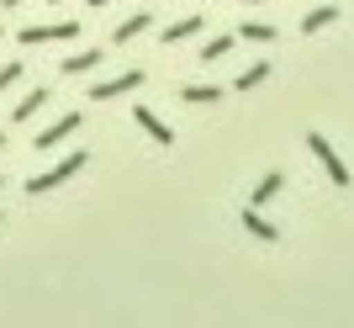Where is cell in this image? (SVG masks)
<instances>
[{
  "label": "cell",
  "mask_w": 354,
  "mask_h": 328,
  "mask_svg": "<svg viewBox=\"0 0 354 328\" xmlns=\"http://www.w3.org/2000/svg\"><path fill=\"white\" fill-rule=\"evenodd\" d=\"M148 27H153V16H148V11H133V16H122V21H117L111 43H117V48H127V43H138V37H143Z\"/></svg>",
  "instance_id": "8992f818"
},
{
  "label": "cell",
  "mask_w": 354,
  "mask_h": 328,
  "mask_svg": "<svg viewBox=\"0 0 354 328\" xmlns=\"http://www.w3.org/2000/svg\"><path fill=\"white\" fill-rule=\"evenodd\" d=\"M74 133H80V111H64L59 122H48L43 133L32 138V149H37V154H53V149L64 143V138H74Z\"/></svg>",
  "instance_id": "5b68a950"
},
{
  "label": "cell",
  "mask_w": 354,
  "mask_h": 328,
  "mask_svg": "<svg viewBox=\"0 0 354 328\" xmlns=\"http://www.w3.org/2000/svg\"><path fill=\"white\" fill-rule=\"evenodd\" d=\"M0 32H6V27H0Z\"/></svg>",
  "instance_id": "d4e9b609"
},
{
  "label": "cell",
  "mask_w": 354,
  "mask_h": 328,
  "mask_svg": "<svg viewBox=\"0 0 354 328\" xmlns=\"http://www.w3.org/2000/svg\"><path fill=\"white\" fill-rule=\"evenodd\" d=\"M238 37H249V43H275L281 32L270 27V21H243V27H238Z\"/></svg>",
  "instance_id": "2e32d148"
},
{
  "label": "cell",
  "mask_w": 354,
  "mask_h": 328,
  "mask_svg": "<svg viewBox=\"0 0 354 328\" xmlns=\"http://www.w3.org/2000/svg\"><path fill=\"white\" fill-rule=\"evenodd\" d=\"M90 6H111V0H90Z\"/></svg>",
  "instance_id": "44dd1931"
},
{
  "label": "cell",
  "mask_w": 354,
  "mask_h": 328,
  "mask_svg": "<svg viewBox=\"0 0 354 328\" xmlns=\"http://www.w3.org/2000/svg\"><path fill=\"white\" fill-rule=\"evenodd\" d=\"M101 64H106V48H80V53H69L59 69H64V75H95Z\"/></svg>",
  "instance_id": "ba28073f"
},
{
  "label": "cell",
  "mask_w": 354,
  "mask_h": 328,
  "mask_svg": "<svg viewBox=\"0 0 354 328\" xmlns=\"http://www.w3.org/2000/svg\"><path fill=\"white\" fill-rule=\"evenodd\" d=\"M0 6H6V11H16V6H21V0H0Z\"/></svg>",
  "instance_id": "d6986e66"
},
{
  "label": "cell",
  "mask_w": 354,
  "mask_h": 328,
  "mask_svg": "<svg viewBox=\"0 0 354 328\" xmlns=\"http://www.w3.org/2000/svg\"><path fill=\"white\" fill-rule=\"evenodd\" d=\"M243 228H249V233H254L259 244H275V239H281V228H270L265 217H259V207H249V212H243Z\"/></svg>",
  "instance_id": "5bb4252c"
},
{
  "label": "cell",
  "mask_w": 354,
  "mask_h": 328,
  "mask_svg": "<svg viewBox=\"0 0 354 328\" xmlns=\"http://www.w3.org/2000/svg\"><path fill=\"white\" fill-rule=\"evenodd\" d=\"M201 27H207V16H180V21H169V27L159 32V43H191V37H201Z\"/></svg>",
  "instance_id": "52a82bcc"
},
{
  "label": "cell",
  "mask_w": 354,
  "mask_h": 328,
  "mask_svg": "<svg viewBox=\"0 0 354 328\" xmlns=\"http://www.w3.org/2000/svg\"><path fill=\"white\" fill-rule=\"evenodd\" d=\"M133 117H138V127H143V133L153 138V143H159V149H175V133H169V127H164V122L153 117V111H148V106H133Z\"/></svg>",
  "instance_id": "9c48e42d"
},
{
  "label": "cell",
  "mask_w": 354,
  "mask_h": 328,
  "mask_svg": "<svg viewBox=\"0 0 354 328\" xmlns=\"http://www.w3.org/2000/svg\"><path fill=\"white\" fill-rule=\"evenodd\" d=\"M90 164V154L85 149H74V154H64L59 164H48L43 175H32L27 180V196H48V191H59V185H69L74 175H80V170H85Z\"/></svg>",
  "instance_id": "6da1fadb"
},
{
  "label": "cell",
  "mask_w": 354,
  "mask_h": 328,
  "mask_svg": "<svg viewBox=\"0 0 354 328\" xmlns=\"http://www.w3.org/2000/svg\"><path fill=\"white\" fill-rule=\"evenodd\" d=\"M180 101H191V106H222V85H180Z\"/></svg>",
  "instance_id": "30bf717a"
},
{
  "label": "cell",
  "mask_w": 354,
  "mask_h": 328,
  "mask_svg": "<svg viewBox=\"0 0 354 328\" xmlns=\"http://www.w3.org/2000/svg\"><path fill=\"white\" fill-rule=\"evenodd\" d=\"M243 6H265V0H243Z\"/></svg>",
  "instance_id": "ffe728a7"
},
{
  "label": "cell",
  "mask_w": 354,
  "mask_h": 328,
  "mask_svg": "<svg viewBox=\"0 0 354 328\" xmlns=\"http://www.w3.org/2000/svg\"><path fill=\"white\" fill-rule=\"evenodd\" d=\"M48 6H59V0H48Z\"/></svg>",
  "instance_id": "cb8c5ba5"
},
{
  "label": "cell",
  "mask_w": 354,
  "mask_h": 328,
  "mask_svg": "<svg viewBox=\"0 0 354 328\" xmlns=\"http://www.w3.org/2000/svg\"><path fill=\"white\" fill-rule=\"evenodd\" d=\"M333 21H344L339 6H312V11L301 16V32H323V27H333Z\"/></svg>",
  "instance_id": "8fae6325"
},
{
  "label": "cell",
  "mask_w": 354,
  "mask_h": 328,
  "mask_svg": "<svg viewBox=\"0 0 354 328\" xmlns=\"http://www.w3.org/2000/svg\"><path fill=\"white\" fill-rule=\"evenodd\" d=\"M21 85V64H0V95Z\"/></svg>",
  "instance_id": "ac0fdd59"
},
{
  "label": "cell",
  "mask_w": 354,
  "mask_h": 328,
  "mask_svg": "<svg viewBox=\"0 0 354 328\" xmlns=\"http://www.w3.org/2000/svg\"><path fill=\"white\" fill-rule=\"evenodd\" d=\"M43 106H48V85H37V90H27V95H21V106H16L11 117H16V122H32Z\"/></svg>",
  "instance_id": "7c38bea8"
},
{
  "label": "cell",
  "mask_w": 354,
  "mask_h": 328,
  "mask_svg": "<svg viewBox=\"0 0 354 328\" xmlns=\"http://www.w3.org/2000/svg\"><path fill=\"white\" fill-rule=\"evenodd\" d=\"M227 53H233V37H207V43H201V64H217V59H227Z\"/></svg>",
  "instance_id": "9a60e30c"
},
{
  "label": "cell",
  "mask_w": 354,
  "mask_h": 328,
  "mask_svg": "<svg viewBox=\"0 0 354 328\" xmlns=\"http://www.w3.org/2000/svg\"><path fill=\"white\" fill-rule=\"evenodd\" d=\"M281 191H286V180L275 175V170H270V175L259 180V185H254L249 196H254V207H270V201H275V196H281Z\"/></svg>",
  "instance_id": "4fadbf2b"
},
{
  "label": "cell",
  "mask_w": 354,
  "mask_h": 328,
  "mask_svg": "<svg viewBox=\"0 0 354 328\" xmlns=\"http://www.w3.org/2000/svg\"><path fill=\"white\" fill-rule=\"evenodd\" d=\"M143 85H148L143 69H127V75H117V80H101V85H90V101H117V95H138Z\"/></svg>",
  "instance_id": "277c9868"
},
{
  "label": "cell",
  "mask_w": 354,
  "mask_h": 328,
  "mask_svg": "<svg viewBox=\"0 0 354 328\" xmlns=\"http://www.w3.org/2000/svg\"><path fill=\"white\" fill-rule=\"evenodd\" d=\"M80 21H32V27H21V43L37 48V43H69V37H80Z\"/></svg>",
  "instance_id": "3957f363"
},
{
  "label": "cell",
  "mask_w": 354,
  "mask_h": 328,
  "mask_svg": "<svg viewBox=\"0 0 354 328\" xmlns=\"http://www.w3.org/2000/svg\"><path fill=\"white\" fill-rule=\"evenodd\" d=\"M0 149H6V133H0Z\"/></svg>",
  "instance_id": "603a6c76"
},
{
  "label": "cell",
  "mask_w": 354,
  "mask_h": 328,
  "mask_svg": "<svg viewBox=\"0 0 354 328\" xmlns=\"http://www.w3.org/2000/svg\"><path fill=\"white\" fill-rule=\"evenodd\" d=\"M307 149H312V159H317V164L328 170V180H333L339 191H349V164L339 159V149H333V143H328L323 133H307Z\"/></svg>",
  "instance_id": "7a4b0ae2"
},
{
  "label": "cell",
  "mask_w": 354,
  "mask_h": 328,
  "mask_svg": "<svg viewBox=\"0 0 354 328\" xmlns=\"http://www.w3.org/2000/svg\"><path fill=\"white\" fill-rule=\"evenodd\" d=\"M265 80H270V64H249V69L238 75V85H233V90H259Z\"/></svg>",
  "instance_id": "e0dca14e"
},
{
  "label": "cell",
  "mask_w": 354,
  "mask_h": 328,
  "mask_svg": "<svg viewBox=\"0 0 354 328\" xmlns=\"http://www.w3.org/2000/svg\"><path fill=\"white\" fill-rule=\"evenodd\" d=\"M0 228H6V212H0Z\"/></svg>",
  "instance_id": "7402d4cb"
}]
</instances>
